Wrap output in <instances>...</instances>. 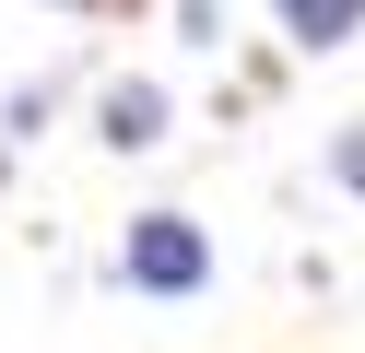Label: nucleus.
<instances>
[{
	"label": "nucleus",
	"instance_id": "2",
	"mask_svg": "<svg viewBox=\"0 0 365 353\" xmlns=\"http://www.w3.org/2000/svg\"><path fill=\"white\" fill-rule=\"evenodd\" d=\"M106 141H118V153H153V141H165V83H118L106 94Z\"/></svg>",
	"mask_w": 365,
	"mask_h": 353
},
{
	"label": "nucleus",
	"instance_id": "4",
	"mask_svg": "<svg viewBox=\"0 0 365 353\" xmlns=\"http://www.w3.org/2000/svg\"><path fill=\"white\" fill-rule=\"evenodd\" d=\"M341 188H365V130H354V141H341Z\"/></svg>",
	"mask_w": 365,
	"mask_h": 353
},
{
	"label": "nucleus",
	"instance_id": "3",
	"mask_svg": "<svg viewBox=\"0 0 365 353\" xmlns=\"http://www.w3.org/2000/svg\"><path fill=\"white\" fill-rule=\"evenodd\" d=\"M283 24H294L307 47H341V36L365 24V0H283Z\"/></svg>",
	"mask_w": 365,
	"mask_h": 353
},
{
	"label": "nucleus",
	"instance_id": "1",
	"mask_svg": "<svg viewBox=\"0 0 365 353\" xmlns=\"http://www.w3.org/2000/svg\"><path fill=\"white\" fill-rule=\"evenodd\" d=\"M118 271L142 282V295H200L212 247H200V224H189V212H142V224H130V247H118Z\"/></svg>",
	"mask_w": 365,
	"mask_h": 353
}]
</instances>
